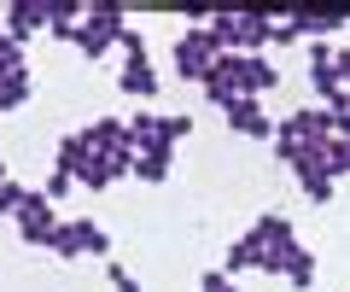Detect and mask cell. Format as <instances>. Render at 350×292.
<instances>
[{
	"instance_id": "17",
	"label": "cell",
	"mask_w": 350,
	"mask_h": 292,
	"mask_svg": "<svg viewBox=\"0 0 350 292\" xmlns=\"http://www.w3.org/2000/svg\"><path fill=\"white\" fill-rule=\"evenodd\" d=\"M18 204H24V187L18 181H0V216H18Z\"/></svg>"
},
{
	"instance_id": "12",
	"label": "cell",
	"mask_w": 350,
	"mask_h": 292,
	"mask_svg": "<svg viewBox=\"0 0 350 292\" xmlns=\"http://www.w3.org/2000/svg\"><path fill=\"white\" fill-rule=\"evenodd\" d=\"M24 100H29V70H12V77H0V105H6V111H18Z\"/></svg>"
},
{
	"instance_id": "2",
	"label": "cell",
	"mask_w": 350,
	"mask_h": 292,
	"mask_svg": "<svg viewBox=\"0 0 350 292\" xmlns=\"http://www.w3.org/2000/svg\"><path fill=\"white\" fill-rule=\"evenodd\" d=\"M123 6H82V24H76L70 47H82L88 59H105V53L117 47V36H123Z\"/></svg>"
},
{
	"instance_id": "20",
	"label": "cell",
	"mask_w": 350,
	"mask_h": 292,
	"mask_svg": "<svg viewBox=\"0 0 350 292\" xmlns=\"http://www.w3.org/2000/svg\"><path fill=\"white\" fill-rule=\"evenodd\" d=\"M199 292H234V280H228V275H222V269H211V275H204V280H199Z\"/></svg>"
},
{
	"instance_id": "18",
	"label": "cell",
	"mask_w": 350,
	"mask_h": 292,
	"mask_svg": "<svg viewBox=\"0 0 350 292\" xmlns=\"http://www.w3.org/2000/svg\"><path fill=\"white\" fill-rule=\"evenodd\" d=\"M70 187H76V176H64V170H53V176H47V199H64Z\"/></svg>"
},
{
	"instance_id": "4",
	"label": "cell",
	"mask_w": 350,
	"mask_h": 292,
	"mask_svg": "<svg viewBox=\"0 0 350 292\" xmlns=\"http://www.w3.org/2000/svg\"><path fill=\"white\" fill-rule=\"evenodd\" d=\"M216 59H222V47H216V36H211V29H187V36H181V41H175V70H181V77H193V82H204V77H211V64Z\"/></svg>"
},
{
	"instance_id": "3",
	"label": "cell",
	"mask_w": 350,
	"mask_h": 292,
	"mask_svg": "<svg viewBox=\"0 0 350 292\" xmlns=\"http://www.w3.org/2000/svg\"><path fill=\"white\" fill-rule=\"evenodd\" d=\"M53 257H105L111 252V240H105V228H94L88 216H76V222H59L47 240Z\"/></svg>"
},
{
	"instance_id": "21",
	"label": "cell",
	"mask_w": 350,
	"mask_h": 292,
	"mask_svg": "<svg viewBox=\"0 0 350 292\" xmlns=\"http://www.w3.org/2000/svg\"><path fill=\"white\" fill-rule=\"evenodd\" d=\"M333 77H338V88L350 82V47H345V53H333Z\"/></svg>"
},
{
	"instance_id": "16",
	"label": "cell",
	"mask_w": 350,
	"mask_h": 292,
	"mask_svg": "<svg viewBox=\"0 0 350 292\" xmlns=\"http://www.w3.org/2000/svg\"><path fill=\"white\" fill-rule=\"evenodd\" d=\"M135 176L140 181H163L170 176V158H135Z\"/></svg>"
},
{
	"instance_id": "15",
	"label": "cell",
	"mask_w": 350,
	"mask_h": 292,
	"mask_svg": "<svg viewBox=\"0 0 350 292\" xmlns=\"http://www.w3.org/2000/svg\"><path fill=\"white\" fill-rule=\"evenodd\" d=\"M286 280H292V287H310V280H315V257L310 252H304V245H298V252H292V263H286Z\"/></svg>"
},
{
	"instance_id": "9",
	"label": "cell",
	"mask_w": 350,
	"mask_h": 292,
	"mask_svg": "<svg viewBox=\"0 0 350 292\" xmlns=\"http://www.w3.org/2000/svg\"><path fill=\"white\" fill-rule=\"evenodd\" d=\"M117 88H123L129 100H152V94H158V70H152V59H146V53H135V59L123 64Z\"/></svg>"
},
{
	"instance_id": "10",
	"label": "cell",
	"mask_w": 350,
	"mask_h": 292,
	"mask_svg": "<svg viewBox=\"0 0 350 292\" xmlns=\"http://www.w3.org/2000/svg\"><path fill=\"white\" fill-rule=\"evenodd\" d=\"M76 24H82V6H76V0H47V29L59 41H70Z\"/></svg>"
},
{
	"instance_id": "5",
	"label": "cell",
	"mask_w": 350,
	"mask_h": 292,
	"mask_svg": "<svg viewBox=\"0 0 350 292\" xmlns=\"http://www.w3.org/2000/svg\"><path fill=\"white\" fill-rule=\"evenodd\" d=\"M53 228H59L53 199H47V193H24V204H18V234H24V245H47Z\"/></svg>"
},
{
	"instance_id": "19",
	"label": "cell",
	"mask_w": 350,
	"mask_h": 292,
	"mask_svg": "<svg viewBox=\"0 0 350 292\" xmlns=\"http://www.w3.org/2000/svg\"><path fill=\"white\" fill-rule=\"evenodd\" d=\"M105 275H111V287H117V292H140V287H135V275H129L123 263H105Z\"/></svg>"
},
{
	"instance_id": "14",
	"label": "cell",
	"mask_w": 350,
	"mask_h": 292,
	"mask_svg": "<svg viewBox=\"0 0 350 292\" xmlns=\"http://www.w3.org/2000/svg\"><path fill=\"white\" fill-rule=\"evenodd\" d=\"M327 176H350V135L327 140Z\"/></svg>"
},
{
	"instance_id": "8",
	"label": "cell",
	"mask_w": 350,
	"mask_h": 292,
	"mask_svg": "<svg viewBox=\"0 0 350 292\" xmlns=\"http://www.w3.org/2000/svg\"><path fill=\"white\" fill-rule=\"evenodd\" d=\"M222 111H228V129H239V135H251V140H275V123L262 117L257 100H234V105H222Z\"/></svg>"
},
{
	"instance_id": "6",
	"label": "cell",
	"mask_w": 350,
	"mask_h": 292,
	"mask_svg": "<svg viewBox=\"0 0 350 292\" xmlns=\"http://www.w3.org/2000/svg\"><path fill=\"white\" fill-rule=\"evenodd\" d=\"M41 24H47V0H12V6H6V36H12L18 47H24Z\"/></svg>"
},
{
	"instance_id": "1",
	"label": "cell",
	"mask_w": 350,
	"mask_h": 292,
	"mask_svg": "<svg viewBox=\"0 0 350 292\" xmlns=\"http://www.w3.org/2000/svg\"><path fill=\"white\" fill-rule=\"evenodd\" d=\"M204 29L216 36L222 53H245V59H251V53L269 47V18H262V12H216Z\"/></svg>"
},
{
	"instance_id": "13",
	"label": "cell",
	"mask_w": 350,
	"mask_h": 292,
	"mask_svg": "<svg viewBox=\"0 0 350 292\" xmlns=\"http://www.w3.org/2000/svg\"><path fill=\"white\" fill-rule=\"evenodd\" d=\"M298 187H304V199H315V204L333 199V176H327V170H298Z\"/></svg>"
},
{
	"instance_id": "22",
	"label": "cell",
	"mask_w": 350,
	"mask_h": 292,
	"mask_svg": "<svg viewBox=\"0 0 350 292\" xmlns=\"http://www.w3.org/2000/svg\"><path fill=\"white\" fill-rule=\"evenodd\" d=\"M0 181H6V170H0Z\"/></svg>"
},
{
	"instance_id": "11",
	"label": "cell",
	"mask_w": 350,
	"mask_h": 292,
	"mask_svg": "<svg viewBox=\"0 0 350 292\" xmlns=\"http://www.w3.org/2000/svg\"><path fill=\"white\" fill-rule=\"evenodd\" d=\"M292 24H298V36H333L338 24H350V18L345 12H298Z\"/></svg>"
},
{
	"instance_id": "7",
	"label": "cell",
	"mask_w": 350,
	"mask_h": 292,
	"mask_svg": "<svg viewBox=\"0 0 350 292\" xmlns=\"http://www.w3.org/2000/svg\"><path fill=\"white\" fill-rule=\"evenodd\" d=\"M129 170L117 164V158H100V152H82V164H76V187H94V193H105L111 181H123Z\"/></svg>"
}]
</instances>
